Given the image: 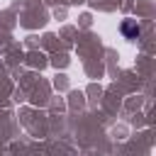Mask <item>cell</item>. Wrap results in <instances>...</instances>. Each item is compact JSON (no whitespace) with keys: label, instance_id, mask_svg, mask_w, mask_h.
I'll return each instance as SVG.
<instances>
[{"label":"cell","instance_id":"6da1fadb","mask_svg":"<svg viewBox=\"0 0 156 156\" xmlns=\"http://www.w3.org/2000/svg\"><path fill=\"white\" fill-rule=\"evenodd\" d=\"M122 32H124L127 37H132V39H136L141 29H139V24H136V22H132V20H127V22L122 24Z\"/></svg>","mask_w":156,"mask_h":156}]
</instances>
